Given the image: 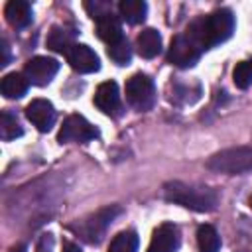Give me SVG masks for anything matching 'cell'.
<instances>
[{
	"mask_svg": "<svg viewBox=\"0 0 252 252\" xmlns=\"http://www.w3.org/2000/svg\"><path fill=\"white\" fill-rule=\"evenodd\" d=\"M234 32V16L230 10L220 8L211 12L209 16H203L199 20H195L185 33L199 45L201 51L226 41Z\"/></svg>",
	"mask_w": 252,
	"mask_h": 252,
	"instance_id": "1",
	"label": "cell"
},
{
	"mask_svg": "<svg viewBox=\"0 0 252 252\" xmlns=\"http://www.w3.org/2000/svg\"><path fill=\"white\" fill-rule=\"evenodd\" d=\"M163 197L171 203H177L185 209L199 211V213H209L215 211L219 203V195L211 187L203 185H189L183 181H169L163 185Z\"/></svg>",
	"mask_w": 252,
	"mask_h": 252,
	"instance_id": "2",
	"label": "cell"
},
{
	"mask_svg": "<svg viewBox=\"0 0 252 252\" xmlns=\"http://www.w3.org/2000/svg\"><path fill=\"white\" fill-rule=\"evenodd\" d=\"M207 167L217 173L238 175L252 169V146H236L220 150L207 159Z\"/></svg>",
	"mask_w": 252,
	"mask_h": 252,
	"instance_id": "3",
	"label": "cell"
},
{
	"mask_svg": "<svg viewBox=\"0 0 252 252\" xmlns=\"http://www.w3.org/2000/svg\"><path fill=\"white\" fill-rule=\"evenodd\" d=\"M126 100L136 110H150L156 102V87L144 73H136L126 81Z\"/></svg>",
	"mask_w": 252,
	"mask_h": 252,
	"instance_id": "4",
	"label": "cell"
},
{
	"mask_svg": "<svg viewBox=\"0 0 252 252\" xmlns=\"http://www.w3.org/2000/svg\"><path fill=\"white\" fill-rule=\"evenodd\" d=\"M98 136L96 128L81 114H71L63 120V126L57 134V140L61 144H71V142H77V144H85V142H91Z\"/></svg>",
	"mask_w": 252,
	"mask_h": 252,
	"instance_id": "5",
	"label": "cell"
},
{
	"mask_svg": "<svg viewBox=\"0 0 252 252\" xmlns=\"http://www.w3.org/2000/svg\"><path fill=\"white\" fill-rule=\"evenodd\" d=\"M201 53L203 51L199 49V45L187 33H177L169 43L167 59H169V63H173L177 67H191L199 61Z\"/></svg>",
	"mask_w": 252,
	"mask_h": 252,
	"instance_id": "6",
	"label": "cell"
},
{
	"mask_svg": "<svg viewBox=\"0 0 252 252\" xmlns=\"http://www.w3.org/2000/svg\"><path fill=\"white\" fill-rule=\"evenodd\" d=\"M116 213H118L116 207H112V209H102V211L91 215L89 219L81 220V222H79L77 226H73V228H75L77 232H81V236H83L87 242H98Z\"/></svg>",
	"mask_w": 252,
	"mask_h": 252,
	"instance_id": "7",
	"label": "cell"
},
{
	"mask_svg": "<svg viewBox=\"0 0 252 252\" xmlns=\"http://www.w3.org/2000/svg\"><path fill=\"white\" fill-rule=\"evenodd\" d=\"M57 71H59V63L55 59H51V57H41V55L30 59L26 63V69H24L28 81L37 85V87L49 85L51 79L57 75Z\"/></svg>",
	"mask_w": 252,
	"mask_h": 252,
	"instance_id": "8",
	"label": "cell"
},
{
	"mask_svg": "<svg viewBox=\"0 0 252 252\" xmlns=\"http://www.w3.org/2000/svg\"><path fill=\"white\" fill-rule=\"evenodd\" d=\"M26 118L39 130V132H49L51 126L55 124V108L49 100L45 98H35L26 106Z\"/></svg>",
	"mask_w": 252,
	"mask_h": 252,
	"instance_id": "9",
	"label": "cell"
},
{
	"mask_svg": "<svg viewBox=\"0 0 252 252\" xmlns=\"http://www.w3.org/2000/svg\"><path fill=\"white\" fill-rule=\"evenodd\" d=\"M67 61L69 65L79 71V73H94L100 69V59L98 55L85 43H75L69 51H67Z\"/></svg>",
	"mask_w": 252,
	"mask_h": 252,
	"instance_id": "10",
	"label": "cell"
},
{
	"mask_svg": "<svg viewBox=\"0 0 252 252\" xmlns=\"http://www.w3.org/2000/svg\"><path fill=\"white\" fill-rule=\"evenodd\" d=\"M179 248V228L171 222H163L156 228L146 252H175Z\"/></svg>",
	"mask_w": 252,
	"mask_h": 252,
	"instance_id": "11",
	"label": "cell"
},
{
	"mask_svg": "<svg viewBox=\"0 0 252 252\" xmlns=\"http://www.w3.org/2000/svg\"><path fill=\"white\" fill-rule=\"evenodd\" d=\"M94 104L98 110H102L104 114H114L120 110V93H118V85L114 81H104L98 85L96 93H94Z\"/></svg>",
	"mask_w": 252,
	"mask_h": 252,
	"instance_id": "12",
	"label": "cell"
},
{
	"mask_svg": "<svg viewBox=\"0 0 252 252\" xmlns=\"http://www.w3.org/2000/svg\"><path fill=\"white\" fill-rule=\"evenodd\" d=\"M4 16L12 28H26L32 22V6L24 0H10L4 8Z\"/></svg>",
	"mask_w": 252,
	"mask_h": 252,
	"instance_id": "13",
	"label": "cell"
},
{
	"mask_svg": "<svg viewBox=\"0 0 252 252\" xmlns=\"http://www.w3.org/2000/svg\"><path fill=\"white\" fill-rule=\"evenodd\" d=\"M136 47L138 53L146 59L156 57L161 51V35L158 33V30L154 28H146L138 37H136Z\"/></svg>",
	"mask_w": 252,
	"mask_h": 252,
	"instance_id": "14",
	"label": "cell"
},
{
	"mask_svg": "<svg viewBox=\"0 0 252 252\" xmlns=\"http://www.w3.org/2000/svg\"><path fill=\"white\" fill-rule=\"evenodd\" d=\"M96 33L102 41H106L108 45L122 39V26H120V20L110 12L102 18L96 20Z\"/></svg>",
	"mask_w": 252,
	"mask_h": 252,
	"instance_id": "15",
	"label": "cell"
},
{
	"mask_svg": "<svg viewBox=\"0 0 252 252\" xmlns=\"http://www.w3.org/2000/svg\"><path fill=\"white\" fill-rule=\"evenodd\" d=\"M28 77L22 73H8L2 79V94L6 98H22L28 91Z\"/></svg>",
	"mask_w": 252,
	"mask_h": 252,
	"instance_id": "16",
	"label": "cell"
},
{
	"mask_svg": "<svg viewBox=\"0 0 252 252\" xmlns=\"http://www.w3.org/2000/svg\"><path fill=\"white\" fill-rule=\"evenodd\" d=\"M118 10H120V16L128 24H140L146 20L148 4L144 0H122L118 4Z\"/></svg>",
	"mask_w": 252,
	"mask_h": 252,
	"instance_id": "17",
	"label": "cell"
},
{
	"mask_svg": "<svg viewBox=\"0 0 252 252\" xmlns=\"http://www.w3.org/2000/svg\"><path fill=\"white\" fill-rule=\"evenodd\" d=\"M73 45H75V41H73V32H69L67 28H59V26L51 28V32H49V35H47V47H51V49L57 51V53H65V55H67V51H69Z\"/></svg>",
	"mask_w": 252,
	"mask_h": 252,
	"instance_id": "18",
	"label": "cell"
},
{
	"mask_svg": "<svg viewBox=\"0 0 252 252\" xmlns=\"http://www.w3.org/2000/svg\"><path fill=\"white\" fill-rule=\"evenodd\" d=\"M197 244L201 252H219L220 250V238L215 226L211 224H201L197 228Z\"/></svg>",
	"mask_w": 252,
	"mask_h": 252,
	"instance_id": "19",
	"label": "cell"
},
{
	"mask_svg": "<svg viewBox=\"0 0 252 252\" xmlns=\"http://www.w3.org/2000/svg\"><path fill=\"white\" fill-rule=\"evenodd\" d=\"M138 234L134 230H122L118 232L108 246V252H138Z\"/></svg>",
	"mask_w": 252,
	"mask_h": 252,
	"instance_id": "20",
	"label": "cell"
},
{
	"mask_svg": "<svg viewBox=\"0 0 252 252\" xmlns=\"http://www.w3.org/2000/svg\"><path fill=\"white\" fill-rule=\"evenodd\" d=\"M22 134H24V130H22L20 122L16 120V116L10 114L8 110H4L2 116H0V136H2V140L10 142V140H14Z\"/></svg>",
	"mask_w": 252,
	"mask_h": 252,
	"instance_id": "21",
	"label": "cell"
},
{
	"mask_svg": "<svg viewBox=\"0 0 252 252\" xmlns=\"http://www.w3.org/2000/svg\"><path fill=\"white\" fill-rule=\"evenodd\" d=\"M108 57H110L114 63H118V65H128L130 59H132V47H130L128 39L122 37V39L110 43V45H108Z\"/></svg>",
	"mask_w": 252,
	"mask_h": 252,
	"instance_id": "22",
	"label": "cell"
},
{
	"mask_svg": "<svg viewBox=\"0 0 252 252\" xmlns=\"http://www.w3.org/2000/svg\"><path fill=\"white\" fill-rule=\"evenodd\" d=\"M232 81L238 89H248L252 85V61L236 63V67L232 71Z\"/></svg>",
	"mask_w": 252,
	"mask_h": 252,
	"instance_id": "23",
	"label": "cell"
},
{
	"mask_svg": "<svg viewBox=\"0 0 252 252\" xmlns=\"http://www.w3.org/2000/svg\"><path fill=\"white\" fill-rule=\"evenodd\" d=\"M37 252H53V236L51 234H43L37 242Z\"/></svg>",
	"mask_w": 252,
	"mask_h": 252,
	"instance_id": "24",
	"label": "cell"
},
{
	"mask_svg": "<svg viewBox=\"0 0 252 252\" xmlns=\"http://www.w3.org/2000/svg\"><path fill=\"white\" fill-rule=\"evenodd\" d=\"M63 252H81V248L75 244V242H63Z\"/></svg>",
	"mask_w": 252,
	"mask_h": 252,
	"instance_id": "25",
	"label": "cell"
},
{
	"mask_svg": "<svg viewBox=\"0 0 252 252\" xmlns=\"http://www.w3.org/2000/svg\"><path fill=\"white\" fill-rule=\"evenodd\" d=\"M2 51H4V61H2L0 65L4 67V65L8 63V45H6V41H2Z\"/></svg>",
	"mask_w": 252,
	"mask_h": 252,
	"instance_id": "26",
	"label": "cell"
},
{
	"mask_svg": "<svg viewBox=\"0 0 252 252\" xmlns=\"http://www.w3.org/2000/svg\"><path fill=\"white\" fill-rule=\"evenodd\" d=\"M10 252H24V248H22V246H18V248H12Z\"/></svg>",
	"mask_w": 252,
	"mask_h": 252,
	"instance_id": "27",
	"label": "cell"
},
{
	"mask_svg": "<svg viewBox=\"0 0 252 252\" xmlns=\"http://www.w3.org/2000/svg\"><path fill=\"white\" fill-rule=\"evenodd\" d=\"M250 207H252V197H250Z\"/></svg>",
	"mask_w": 252,
	"mask_h": 252,
	"instance_id": "28",
	"label": "cell"
}]
</instances>
